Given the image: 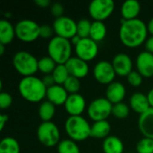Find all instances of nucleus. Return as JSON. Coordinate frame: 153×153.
<instances>
[{"mask_svg":"<svg viewBox=\"0 0 153 153\" xmlns=\"http://www.w3.org/2000/svg\"><path fill=\"white\" fill-rule=\"evenodd\" d=\"M121 26L119 28V39L123 45L127 48H137L147 39L148 29L147 24L141 19L125 20L121 19Z\"/></svg>","mask_w":153,"mask_h":153,"instance_id":"obj_1","label":"nucleus"},{"mask_svg":"<svg viewBox=\"0 0 153 153\" xmlns=\"http://www.w3.org/2000/svg\"><path fill=\"white\" fill-rule=\"evenodd\" d=\"M47 89L42 79L34 75L23 77L18 84V91L21 96L31 103L40 102L46 97Z\"/></svg>","mask_w":153,"mask_h":153,"instance_id":"obj_2","label":"nucleus"},{"mask_svg":"<svg viewBox=\"0 0 153 153\" xmlns=\"http://www.w3.org/2000/svg\"><path fill=\"white\" fill-rule=\"evenodd\" d=\"M65 129L74 142H82L91 137V126L82 116H70L65 123Z\"/></svg>","mask_w":153,"mask_h":153,"instance_id":"obj_3","label":"nucleus"},{"mask_svg":"<svg viewBox=\"0 0 153 153\" xmlns=\"http://www.w3.org/2000/svg\"><path fill=\"white\" fill-rule=\"evenodd\" d=\"M48 54L57 65H65L72 57V43L69 39L54 36L48 44Z\"/></svg>","mask_w":153,"mask_h":153,"instance_id":"obj_4","label":"nucleus"},{"mask_svg":"<svg viewBox=\"0 0 153 153\" xmlns=\"http://www.w3.org/2000/svg\"><path fill=\"white\" fill-rule=\"evenodd\" d=\"M39 60L30 53L21 50L14 54L13 57V65L14 69L23 77L32 76L38 71Z\"/></svg>","mask_w":153,"mask_h":153,"instance_id":"obj_5","label":"nucleus"},{"mask_svg":"<svg viewBox=\"0 0 153 153\" xmlns=\"http://www.w3.org/2000/svg\"><path fill=\"white\" fill-rule=\"evenodd\" d=\"M39 142L46 147H54L60 143V132L53 122H42L37 130Z\"/></svg>","mask_w":153,"mask_h":153,"instance_id":"obj_6","label":"nucleus"},{"mask_svg":"<svg viewBox=\"0 0 153 153\" xmlns=\"http://www.w3.org/2000/svg\"><path fill=\"white\" fill-rule=\"evenodd\" d=\"M15 36L23 42H32L39 38L40 25L30 19L19 21L15 26Z\"/></svg>","mask_w":153,"mask_h":153,"instance_id":"obj_7","label":"nucleus"},{"mask_svg":"<svg viewBox=\"0 0 153 153\" xmlns=\"http://www.w3.org/2000/svg\"><path fill=\"white\" fill-rule=\"evenodd\" d=\"M113 104L107 98H98L92 100L87 108V113L94 122L107 120L112 115Z\"/></svg>","mask_w":153,"mask_h":153,"instance_id":"obj_8","label":"nucleus"},{"mask_svg":"<svg viewBox=\"0 0 153 153\" xmlns=\"http://www.w3.org/2000/svg\"><path fill=\"white\" fill-rule=\"evenodd\" d=\"M115 9L113 0H93L89 4V13L94 21L102 22L108 19Z\"/></svg>","mask_w":153,"mask_h":153,"instance_id":"obj_9","label":"nucleus"},{"mask_svg":"<svg viewBox=\"0 0 153 153\" xmlns=\"http://www.w3.org/2000/svg\"><path fill=\"white\" fill-rule=\"evenodd\" d=\"M52 27L56 36L69 40L77 35V22L68 16L64 15L55 19Z\"/></svg>","mask_w":153,"mask_h":153,"instance_id":"obj_10","label":"nucleus"},{"mask_svg":"<svg viewBox=\"0 0 153 153\" xmlns=\"http://www.w3.org/2000/svg\"><path fill=\"white\" fill-rule=\"evenodd\" d=\"M74 50L76 56L86 61L93 60L99 53L98 42L94 41L91 38L82 39L80 42L74 46Z\"/></svg>","mask_w":153,"mask_h":153,"instance_id":"obj_11","label":"nucleus"},{"mask_svg":"<svg viewBox=\"0 0 153 153\" xmlns=\"http://www.w3.org/2000/svg\"><path fill=\"white\" fill-rule=\"evenodd\" d=\"M116 72L112 65V63L102 60L98 62L93 68V75L96 81L101 84H110L115 82Z\"/></svg>","mask_w":153,"mask_h":153,"instance_id":"obj_12","label":"nucleus"},{"mask_svg":"<svg viewBox=\"0 0 153 153\" xmlns=\"http://www.w3.org/2000/svg\"><path fill=\"white\" fill-rule=\"evenodd\" d=\"M65 66L69 72V74L78 79L87 76L90 71L88 63L77 56H72L65 63Z\"/></svg>","mask_w":153,"mask_h":153,"instance_id":"obj_13","label":"nucleus"},{"mask_svg":"<svg viewBox=\"0 0 153 153\" xmlns=\"http://www.w3.org/2000/svg\"><path fill=\"white\" fill-rule=\"evenodd\" d=\"M65 108L70 116H81L86 108V100L79 93L69 94L65 103Z\"/></svg>","mask_w":153,"mask_h":153,"instance_id":"obj_14","label":"nucleus"},{"mask_svg":"<svg viewBox=\"0 0 153 153\" xmlns=\"http://www.w3.org/2000/svg\"><path fill=\"white\" fill-rule=\"evenodd\" d=\"M111 63L116 74L119 76L127 77V75L133 71L132 58L126 53H119L116 55Z\"/></svg>","mask_w":153,"mask_h":153,"instance_id":"obj_15","label":"nucleus"},{"mask_svg":"<svg viewBox=\"0 0 153 153\" xmlns=\"http://www.w3.org/2000/svg\"><path fill=\"white\" fill-rule=\"evenodd\" d=\"M136 68L143 77H152L153 54L146 50L141 52L136 58Z\"/></svg>","mask_w":153,"mask_h":153,"instance_id":"obj_16","label":"nucleus"},{"mask_svg":"<svg viewBox=\"0 0 153 153\" xmlns=\"http://www.w3.org/2000/svg\"><path fill=\"white\" fill-rule=\"evenodd\" d=\"M69 94L63 85L55 84L47 89L46 98L55 106L65 105Z\"/></svg>","mask_w":153,"mask_h":153,"instance_id":"obj_17","label":"nucleus"},{"mask_svg":"<svg viewBox=\"0 0 153 153\" xmlns=\"http://www.w3.org/2000/svg\"><path fill=\"white\" fill-rule=\"evenodd\" d=\"M126 90L125 85L120 82H113L108 85L106 90V98L114 105L120 102L125 99Z\"/></svg>","mask_w":153,"mask_h":153,"instance_id":"obj_18","label":"nucleus"},{"mask_svg":"<svg viewBox=\"0 0 153 153\" xmlns=\"http://www.w3.org/2000/svg\"><path fill=\"white\" fill-rule=\"evenodd\" d=\"M140 132L144 137L153 139V108L140 115L138 119Z\"/></svg>","mask_w":153,"mask_h":153,"instance_id":"obj_19","label":"nucleus"},{"mask_svg":"<svg viewBox=\"0 0 153 153\" xmlns=\"http://www.w3.org/2000/svg\"><path fill=\"white\" fill-rule=\"evenodd\" d=\"M130 108L136 113L142 115L151 108L147 95L142 92H134L130 98Z\"/></svg>","mask_w":153,"mask_h":153,"instance_id":"obj_20","label":"nucleus"},{"mask_svg":"<svg viewBox=\"0 0 153 153\" xmlns=\"http://www.w3.org/2000/svg\"><path fill=\"white\" fill-rule=\"evenodd\" d=\"M120 12L122 18L126 21L137 19L141 12V4L136 0H126L122 4Z\"/></svg>","mask_w":153,"mask_h":153,"instance_id":"obj_21","label":"nucleus"},{"mask_svg":"<svg viewBox=\"0 0 153 153\" xmlns=\"http://www.w3.org/2000/svg\"><path fill=\"white\" fill-rule=\"evenodd\" d=\"M15 36V29L13 25L7 20H0V44L4 46L10 44Z\"/></svg>","mask_w":153,"mask_h":153,"instance_id":"obj_22","label":"nucleus"},{"mask_svg":"<svg viewBox=\"0 0 153 153\" xmlns=\"http://www.w3.org/2000/svg\"><path fill=\"white\" fill-rule=\"evenodd\" d=\"M104 153H123L124 143L120 138L115 135H109L104 139L102 143Z\"/></svg>","mask_w":153,"mask_h":153,"instance_id":"obj_23","label":"nucleus"},{"mask_svg":"<svg viewBox=\"0 0 153 153\" xmlns=\"http://www.w3.org/2000/svg\"><path fill=\"white\" fill-rule=\"evenodd\" d=\"M110 130H111V126L108 122V120L94 122L91 125V137L96 139H106L108 136H109Z\"/></svg>","mask_w":153,"mask_h":153,"instance_id":"obj_24","label":"nucleus"},{"mask_svg":"<svg viewBox=\"0 0 153 153\" xmlns=\"http://www.w3.org/2000/svg\"><path fill=\"white\" fill-rule=\"evenodd\" d=\"M107 26L103 22L94 21L91 23V29L90 33V38L96 42L102 41L107 36Z\"/></svg>","mask_w":153,"mask_h":153,"instance_id":"obj_25","label":"nucleus"},{"mask_svg":"<svg viewBox=\"0 0 153 153\" xmlns=\"http://www.w3.org/2000/svg\"><path fill=\"white\" fill-rule=\"evenodd\" d=\"M56 113V106L48 100L41 102L39 107V116L42 122H50Z\"/></svg>","mask_w":153,"mask_h":153,"instance_id":"obj_26","label":"nucleus"},{"mask_svg":"<svg viewBox=\"0 0 153 153\" xmlns=\"http://www.w3.org/2000/svg\"><path fill=\"white\" fill-rule=\"evenodd\" d=\"M0 153H20L19 143L11 136L3 138L0 142Z\"/></svg>","mask_w":153,"mask_h":153,"instance_id":"obj_27","label":"nucleus"},{"mask_svg":"<svg viewBox=\"0 0 153 153\" xmlns=\"http://www.w3.org/2000/svg\"><path fill=\"white\" fill-rule=\"evenodd\" d=\"M56 65L57 64L49 56H46L39 59L38 68L39 72H41L44 75H46V74H52Z\"/></svg>","mask_w":153,"mask_h":153,"instance_id":"obj_28","label":"nucleus"},{"mask_svg":"<svg viewBox=\"0 0 153 153\" xmlns=\"http://www.w3.org/2000/svg\"><path fill=\"white\" fill-rule=\"evenodd\" d=\"M58 153H81L80 148L76 142L71 139H65L60 141L57 145Z\"/></svg>","mask_w":153,"mask_h":153,"instance_id":"obj_29","label":"nucleus"},{"mask_svg":"<svg viewBox=\"0 0 153 153\" xmlns=\"http://www.w3.org/2000/svg\"><path fill=\"white\" fill-rule=\"evenodd\" d=\"M52 76L55 80L56 84L64 85V83L70 76V74L65 65H57L54 72L52 73Z\"/></svg>","mask_w":153,"mask_h":153,"instance_id":"obj_30","label":"nucleus"},{"mask_svg":"<svg viewBox=\"0 0 153 153\" xmlns=\"http://www.w3.org/2000/svg\"><path fill=\"white\" fill-rule=\"evenodd\" d=\"M91 23L88 19H81L77 22V35L81 39L90 38Z\"/></svg>","mask_w":153,"mask_h":153,"instance_id":"obj_31","label":"nucleus"},{"mask_svg":"<svg viewBox=\"0 0 153 153\" xmlns=\"http://www.w3.org/2000/svg\"><path fill=\"white\" fill-rule=\"evenodd\" d=\"M129 113H130V108L127 104L124 102H120L113 105L112 115L118 119H124L129 116Z\"/></svg>","mask_w":153,"mask_h":153,"instance_id":"obj_32","label":"nucleus"},{"mask_svg":"<svg viewBox=\"0 0 153 153\" xmlns=\"http://www.w3.org/2000/svg\"><path fill=\"white\" fill-rule=\"evenodd\" d=\"M63 86L65 87L68 94H75L78 93L81 89V82L80 79L70 75Z\"/></svg>","mask_w":153,"mask_h":153,"instance_id":"obj_33","label":"nucleus"},{"mask_svg":"<svg viewBox=\"0 0 153 153\" xmlns=\"http://www.w3.org/2000/svg\"><path fill=\"white\" fill-rule=\"evenodd\" d=\"M137 153H153V139L143 137L136 145Z\"/></svg>","mask_w":153,"mask_h":153,"instance_id":"obj_34","label":"nucleus"},{"mask_svg":"<svg viewBox=\"0 0 153 153\" xmlns=\"http://www.w3.org/2000/svg\"><path fill=\"white\" fill-rule=\"evenodd\" d=\"M143 76L137 70H133L127 75V82L133 87L141 86L143 83Z\"/></svg>","mask_w":153,"mask_h":153,"instance_id":"obj_35","label":"nucleus"},{"mask_svg":"<svg viewBox=\"0 0 153 153\" xmlns=\"http://www.w3.org/2000/svg\"><path fill=\"white\" fill-rule=\"evenodd\" d=\"M13 103V97L10 93L1 91L0 93V108L1 109L8 108Z\"/></svg>","mask_w":153,"mask_h":153,"instance_id":"obj_36","label":"nucleus"},{"mask_svg":"<svg viewBox=\"0 0 153 153\" xmlns=\"http://www.w3.org/2000/svg\"><path fill=\"white\" fill-rule=\"evenodd\" d=\"M50 12H51L52 15L55 16L56 19V18H59V17L64 16L65 7H64V5L61 3L56 2V3H54V4H51V6H50Z\"/></svg>","mask_w":153,"mask_h":153,"instance_id":"obj_37","label":"nucleus"},{"mask_svg":"<svg viewBox=\"0 0 153 153\" xmlns=\"http://www.w3.org/2000/svg\"><path fill=\"white\" fill-rule=\"evenodd\" d=\"M53 32L54 29L53 27L48 25V24H43L40 25V30H39V38H43V39H52L53 37Z\"/></svg>","mask_w":153,"mask_h":153,"instance_id":"obj_38","label":"nucleus"},{"mask_svg":"<svg viewBox=\"0 0 153 153\" xmlns=\"http://www.w3.org/2000/svg\"><path fill=\"white\" fill-rule=\"evenodd\" d=\"M42 82H43V83L45 84V86L47 88L51 87V86L56 84L55 80H54L52 74H46V75H44L43 78H42Z\"/></svg>","mask_w":153,"mask_h":153,"instance_id":"obj_39","label":"nucleus"},{"mask_svg":"<svg viewBox=\"0 0 153 153\" xmlns=\"http://www.w3.org/2000/svg\"><path fill=\"white\" fill-rule=\"evenodd\" d=\"M34 3L41 8H47L52 4L50 0H34Z\"/></svg>","mask_w":153,"mask_h":153,"instance_id":"obj_40","label":"nucleus"},{"mask_svg":"<svg viewBox=\"0 0 153 153\" xmlns=\"http://www.w3.org/2000/svg\"><path fill=\"white\" fill-rule=\"evenodd\" d=\"M145 48H146V51L153 54V36L148 38L147 40L145 41Z\"/></svg>","mask_w":153,"mask_h":153,"instance_id":"obj_41","label":"nucleus"},{"mask_svg":"<svg viewBox=\"0 0 153 153\" xmlns=\"http://www.w3.org/2000/svg\"><path fill=\"white\" fill-rule=\"evenodd\" d=\"M7 121H8V116L5 114H1L0 116V130L1 131L4 128V126L7 123Z\"/></svg>","mask_w":153,"mask_h":153,"instance_id":"obj_42","label":"nucleus"},{"mask_svg":"<svg viewBox=\"0 0 153 153\" xmlns=\"http://www.w3.org/2000/svg\"><path fill=\"white\" fill-rule=\"evenodd\" d=\"M147 97H148V100L150 102L151 108H153V88L149 91V92L147 93Z\"/></svg>","mask_w":153,"mask_h":153,"instance_id":"obj_43","label":"nucleus"},{"mask_svg":"<svg viewBox=\"0 0 153 153\" xmlns=\"http://www.w3.org/2000/svg\"><path fill=\"white\" fill-rule=\"evenodd\" d=\"M147 29H148V32L152 36H153V18H152L147 23Z\"/></svg>","mask_w":153,"mask_h":153,"instance_id":"obj_44","label":"nucleus"},{"mask_svg":"<svg viewBox=\"0 0 153 153\" xmlns=\"http://www.w3.org/2000/svg\"><path fill=\"white\" fill-rule=\"evenodd\" d=\"M81 39H81L78 35H75L74 38H72V39H70V41H71V43H72L74 46H76V45L80 42Z\"/></svg>","mask_w":153,"mask_h":153,"instance_id":"obj_45","label":"nucleus"},{"mask_svg":"<svg viewBox=\"0 0 153 153\" xmlns=\"http://www.w3.org/2000/svg\"><path fill=\"white\" fill-rule=\"evenodd\" d=\"M4 53V45L3 44H0V55L3 56Z\"/></svg>","mask_w":153,"mask_h":153,"instance_id":"obj_46","label":"nucleus"}]
</instances>
